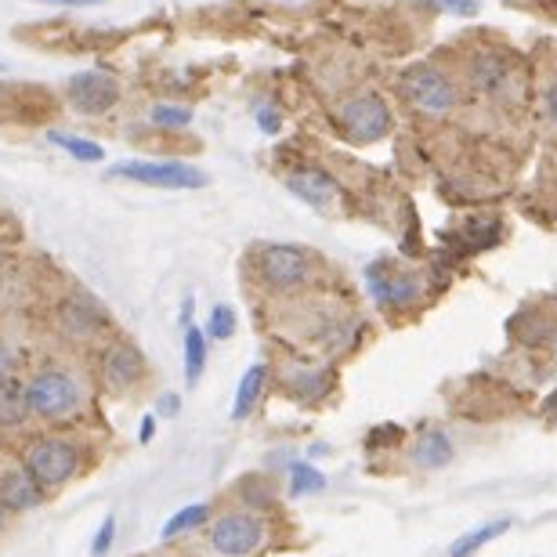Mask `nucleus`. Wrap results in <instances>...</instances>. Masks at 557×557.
<instances>
[{
  "instance_id": "26",
  "label": "nucleus",
  "mask_w": 557,
  "mask_h": 557,
  "mask_svg": "<svg viewBox=\"0 0 557 557\" xmlns=\"http://www.w3.org/2000/svg\"><path fill=\"white\" fill-rule=\"evenodd\" d=\"M253 120H258V127L264 131V135H278V131H283V113H278L272 102H261L258 109H253Z\"/></svg>"
},
{
  "instance_id": "8",
  "label": "nucleus",
  "mask_w": 557,
  "mask_h": 557,
  "mask_svg": "<svg viewBox=\"0 0 557 557\" xmlns=\"http://www.w3.org/2000/svg\"><path fill=\"white\" fill-rule=\"evenodd\" d=\"M65 98H70L73 113L106 116L120 106V84H116V76H109L102 70H87V73L70 76V84H65Z\"/></svg>"
},
{
  "instance_id": "9",
  "label": "nucleus",
  "mask_w": 557,
  "mask_h": 557,
  "mask_svg": "<svg viewBox=\"0 0 557 557\" xmlns=\"http://www.w3.org/2000/svg\"><path fill=\"white\" fill-rule=\"evenodd\" d=\"M370 289L376 297V305L384 311H398V308H413L420 294H423V275L398 269L395 261H376L370 269Z\"/></svg>"
},
{
  "instance_id": "3",
  "label": "nucleus",
  "mask_w": 557,
  "mask_h": 557,
  "mask_svg": "<svg viewBox=\"0 0 557 557\" xmlns=\"http://www.w3.org/2000/svg\"><path fill=\"white\" fill-rule=\"evenodd\" d=\"M463 84L471 87V91L493 98V102H510V98H518V87H521V70L515 62V54H507L504 48H471L463 54Z\"/></svg>"
},
{
  "instance_id": "18",
  "label": "nucleus",
  "mask_w": 557,
  "mask_h": 557,
  "mask_svg": "<svg viewBox=\"0 0 557 557\" xmlns=\"http://www.w3.org/2000/svg\"><path fill=\"white\" fill-rule=\"evenodd\" d=\"M48 141L59 145L62 152H70L76 163H102L106 160V149L98 141H87L81 135H65V131H48Z\"/></svg>"
},
{
  "instance_id": "30",
  "label": "nucleus",
  "mask_w": 557,
  "mask_h": 557,
  "mask_svg": "<svg viewBox=\"0 0 557 557\" xmlns=\"http://www.w3.org/2000/svg\"><path fill=\"white\" fill-rule=\"evenodd\" d=\"M4 376H11V355L0 348V381H4Z\"/></svg>"
},
{
  "instance_id": "24",
  "label": "nucleus",
  "mask_w": 557,
  "mask_h": 557,
  "mask_svg": "<svg viewBox=\"0 0 557 557\" xmlns=\"http://www.w3.org/2000/svg\"><path fill=\"white\" fill-rule=\"evenodd\" d=\"M207 337H214V341H228V337H236V311H232L228 305H218L214 311H210Z\"/></svg>"
},
{
  "instance_id": "17",
  "label": "nucleus",
  "mask_w": 557,
  "mask_h": 557,
  "mask_svg": "<svg viewBox=\"0 0 557 557\" xmlns=\"http://www.w3.org/2000/svg\"><path fill=\"white\" fill-rule=\"evenodd\" d=\"M261 387H264V366H250L239 381V392H236V406H232V420H247L253 413L261 398Z\"/></svg>"
},
{
  "instance_id": "33",
  "label": "nucleus",
  "mask_w": 557,
  "mask_h": 557,
  "mask_svg": "<svg viewBox=\"0 0 557 557\" xmlns=\"http://www.w3.org/2000/svg\"><path fill=\"white\" fill-rule=\"evenodd\" d=\"M554 355H557V337H554Z\"/></svg>"
},
{
  "instance_id": "19",
  "label": "nucleus",
  "mask_w": 557,
  "mask_h": 557,
  "mask_svg": "<svg viewBox=\"0 0 557 557\" xmlns=\"http://www.w3.org/2000/svg\"><path fill=\"white\" fill-rule=\"evenodd\" d=\"M203 366H207V333L188 326L185 330V381L193 387L199 384V376H203Z\"/></svg>"
},
{
  "instance_id": "20",
  "label": "nucleus",
  "mask_w": 557,
  "mask_h": 557,
  "mask_svg": "<svg viewBox=\"0 0 557 557\" xmlns=\"http://www.w3.org/2000/svg\"><path fill=\"white\" fill-rule=\"evenodd\" d=\"M507 529H510V521H488V525L474 529V532H467L463 540H456V543H453V550H449V557H471L474 550H482L488 540L504 536Z\"/></svg>"
},
{
  "instance_id": "5",
  "label": "nucleus",
  "mask_w": 557,
  "mask_h": 557,
  "mask_svg": "<svg viewBox=\"0 0 557 557\" xmlns=\"http://www.w3.org/2000/svg\"><path fill=\"white\" fill-rule=\"evenodd\" d=\"M109 177H124V182H138L149 188H203L207 174L196 171L193 163L177 160H131L109 166Z\"/></svg>"
},
{
  "instance_id": "7",
  "label": "nucleus",
  "mask_w": 557,
  "mask_h": 557,
  "mask_svg": "<svg viewBox=\"0 0 557 557\" xmlns=\"http://www.w3.org/2000/svg\"><path fill=\"white\" fill-rule=\"evenodd\" d=\"M76 467H81V453H76L70 442L37 438L26 449V471L37 478L44 488L70 482V478L76 474Z\"/></svg>"
},
{
  "instance_id": "23",
  "label": "nucleus",
  "mask_w": 557,
  "mask_h": 557,
  "mask_svg": "<svg viewBox=\"0 0 557 557\" xmlns=\"http://www.w3.org/2000/svg\"><path fill=\"white\" fill-rule=\"evenodd\" d=\"M207 515H210V507H203V504H196V507H185V510H177V515L166 521L163 525V540H171V536H182V532H188V529H196L199 521H207Z\"/></svg>"
},
{
  "instance_id": "29",
  "label": "nucleus",
  "mask_w": 557,
  "mask_h": 557,
  "mask_svg": "<svg viewBox=\"0 0 557 557\" xmlns=\"http://www.w3.org/2000/svg\"><path fill=\"white\" fill-rule=\"evenodd\" d=\"M37 4H59V8H95V4H106V0H37Z\"/></svg>"
},
{
  "instance_id": "22",
  "label": "nucleus",
  "mask_w": 557,
  "mask_h": 557,
  "mask_svg": "<svg viewBox=\"0 0 557 557\" xmlns=\"http://www.w3.org/2000/svg\"><path fill=\"white\" fill-rule=\"evenodd\" d=\"M499 218H471L467 221V243H471V250H485L499 243Z\"/></svg>"
},
{
  "instance_id": "32",
  "label": "nucleus",
  "mask_w": 557,
  "mask_h": 557,
  "mask_svg": "<svg viewBox=\"0 0 557 557\" xmlns=\"http://www.w3.org/2000/svg\"><path fill=\"white\" fill-rule=\"evenodd\" d=\"M4 510H8V507H4V504H0V525H4Z\"/></svg>"
},
{
  "instance_id": "25",
  "label": "nucleus",
  "mask_w": 557,
  "mask_h": 557,
  "mask_svg": "<svg viewBox=\"0 0 557 557\" xmlns=\"http://www.w3.org/2000/svg\"><path fill=\"white\" fill-rule=\"evenodd\" d=\"M326 488V478H322L315 467H308V463H297L294 467V493L297 496H305V493H322Z\"/></svg>"
},
{
  "instance_id": "10",
  "label": "nucleus",
  "mask_w": 557,
  "mask_h": 557,
  "mask_svg": "<svg viewBox=\"0 0 557 557\" xmlns=\"http://www.w3.org/2000/svg\"><path fill=\"white\" fill-rule=\"evenodd\" d=\"M264 543V525L253 515H225L210 525V547L221 557H250Z\"/></svg>"
},
{
  "instance_id": "4",
  "label": "nucleus",
  "mask_w": 557,
  "mask_h": 557,
  "mask_svg": "<svg viewBox=\"0 0 557 557\" xmlns=\"http://www.w3.org/2000/svg\"><path fill=\"white\" fill-rule=\"evenodd\" d=\"M253 272H258V283L269 286L272 294H289V289L308 286V278H311V258L300 247L272 243V247H258V258H253Z\"/></svg>"
},
{
  "instance_id": "12",
  "label": "nucleus",
  "mask_w": 557,
  "mask_h": 557,
  "mask_svg": "<svg viewBox=\"0 0 557 557\" xmlns=\"http://www.w3.org/2000/svg\"><path fill=\"white\" fill-rule=\"evenodd\" d=\"M44 499V485L33 478L26 467H8L0 471V504L8 510H29Z\"/></svg>"
},
{
  "instance_id": "13",
  "label": "nucleus",
  "mask_w": 557,
  "mask_h": 557,
  "mask_svg": "<svg viewBox=\"0 0 557 557\" xmlns=\"http://www.w3.org/2000/svg\"><path fill=\"white\" fill-rule=\"evenodd\" d=\"M453 442H449V434L438 431V428H428V431H420V438L413 445V463L423 467V471H438V467L445 463H453Z\"/></svg>"
},
{
  "instance_id": "6",
  "label": "nucleus",
  "mask_w": 557,
  "mask_h": 557,
  "mask_svg": "<svg viewBox=\"0 0 557 557\" xmlns=\"http://www.w3.org/2000/svg\"><path fill=\"white\" fill-rule=\"evenodd\" d=\"M29 392V413H37L44 420H59L70 417L81 406V387L73 376H65L59 370H44L33 376V384H26Z\"/></svg>"
},
{
  "instance_id": "11",
  "label": "nucleus",
  "mask_w": 557,
  "mask_h": 557,
  "mask_svg": "<svg viewBox=\"0 0 557 557\" xmlns=\"http://www.w3.org/2000/svg\"><path fill=\"white\" fill-rule=\"evenodd\" d=\"M286 185H289V193H294L297 199H305V203H311V207H330L341 193L337 182H333L322 166H300V171L286 174Z\"/></svg>"
},
{
  "instance_id": "2",
  "label": "nucleus",
  "mask_w": 557,
  "mask_h": 557,
  "mask_svg": "<svg viewBox=\"0 0 557 557\" xmlns=\"http://www.w3.org/2000/svg\"><path fill=\"white\" fill-rule=\"evenodd\" d=\"M330 120L337 135L351 145H373L384 141L395 131V113L384 95L376 91H355L344 95L337 106L330 109Z\"/></svg>"
},
{
  "instance_id": "16",
  "label": "nucleus",
  "mask_w": 557,
  "mask_h": 557,
  "mask_svg": "<svg viewBox=\"0 0 557 557\" xmlns=\"http://www.w3.org/2000/svg\"><path fill=\"white\" fill-rule=\"evenodd\" d=\"M29 413V392L18 376H4L0 381V423L11 428V423H22V417Z\"/></svg>"
},
{
  "instance_id": "15",
  "label": "nucleus",
  "mask_w": 557,
  "mask_h": 557,
  "mask_svg": "<svg viewBox=\"0 0 557 557\" xmlns=\"http://www.w3.org/2000/svg\"><path fill=\"white\" fill-rule=\"evenodd\" d=\"M102 373L113 387H131L141 376V355L135 348H113L106 355Z\"/></svg>"
},
{
  "instance_id": "34",
  "label": "nucleus",
  "mask_w": 557,
  "mask_h": 557,
  "mask_svg": "<svg viewBox=\"0 0 557 557\" xmlns=\"http://www.w3.org/2000/svg\"><path fill=\"white\" fill-rule=\"evenodd\" d=\"M0 70H4V65H0Z\"/></svg>"
},
{
  "instance_id": "28",
  "label": "nucleus",
  "mask_w": 557,
  "mask_h": 557,
  "mask_svg": "<svg viewBox=\"0 0 557 557\" xmlns=\"http://www.w3.org/2000/svg\"><path fill=\"white\" fill-rule=\"evenodd\" d=\"M113 529H116V521H113V518H106V525L98 529V540H95V547H91L95 557H102V554L109 550V543H113Z\"/></svg>"
},
{
  "instance_id": "31",
  "label": "nucleus",
  "mask_w": 557,
  "mask_h": 557,
  "mask_svg": "<svg viewBox=\"0 0 557 557\" xmlns=\"http://www.w3.org/2000/svg\"><path fill=\"white\" fill-rule=\"evenodd\" d=\"M160 413L174 417V413H177V398H163V403H160Z\"/></svg>"
},
{
  "instance_id": "27",
  "label": "nucleus",
  "mask_w": 557,
  "mask_h": 557,
  "mask_svg": "<svg viewBox=\"0 0 557 557\" xmlns=\"http://www.w3.org/2000/svg\"><path fill=\"white\" fill-rule=\"evenodd\" d=\"M540 106H543V116H547V124L557 127V73L547 76V84H543Z\"/></svg>"
},
{
  "instance_id": "1",
  "label": "nucleus",
  "mask_w": 557,
  "mask_h": 557,
  "mask_svg": "<svg viewBox=\"0 0 557 557\" xmlns=\"http://www.w3.org/2000/svg\"><path fill=\"white\" fill-rule=\"evenodd\" d=\"M398 95H403V102L413 109V113H420L423 120L453 116L463 102L460 81L434 62L409 65V70L403 73V81H398Z\"/></svg>"
},
{
  "instance_id": "21",
  "label": "nucleus",
  "mask_w": 557,
  "mask_h": 557,
  "mask_svg": "<svg viewBox=\"0 0 557 557\" xmlns=\"http://www.w3.org/2000/svg\"><path fill=\"white\" fill-rule=\"evenodd\" d=\"M149 120L163 131H185V127H193V109L174 106V102H160V106H152Z\"/></svg>"
},
{
  "instance_id": "14",
  "label": "nucleus",
  "mask_w": 557,
  "mask_h": 557,
  "mask_svg": "<svg viewBox=\"0 0 557 557\" xmlns=\"http://www.w3.org/2000/svg\"><path fill=\"white\" fill-rule=\"evenodd\" d=\"M59 315H62V326L65 333H73V337H91L95 330H102V311H98L91 300H65V305L59 308Z\"/></svg>"
}]
</instances>
